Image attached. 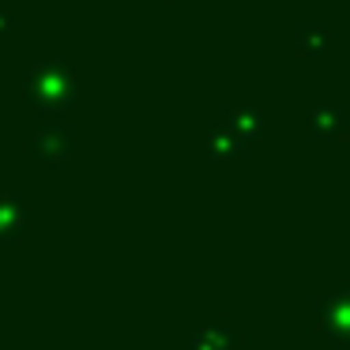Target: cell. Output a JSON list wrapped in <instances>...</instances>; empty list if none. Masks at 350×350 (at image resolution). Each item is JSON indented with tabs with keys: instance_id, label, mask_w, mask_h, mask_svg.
<instances>
[{
	"instance_id": "1",
	"label": "cell",
	"mask_w": 350,
	"mask_h": 350,
	"mask_svg": "<svg viewBox=\"0 0 350 350\" xmlns=\"http://www.w3.org/2000/svg\"><path fill=\"white\" fill-rule=\"evenodd\" d=\"M317 320H320V332H324L335 347L350 350V282L335 286L332 297L317 305Z\"/></svg>"
}]
</instances>
